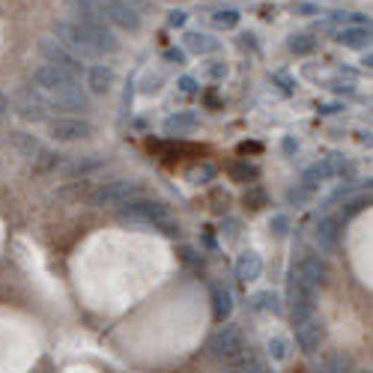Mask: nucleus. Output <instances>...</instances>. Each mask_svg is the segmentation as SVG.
Wrapping results in <instances>:
<instances>
[{"label": "nucleus", "instance_id": "nucleus-1", "mask_svg": "<svg viewBox=\"0 0 373 373\" xmlns=\"http://www.w3.org/2000/svg\"><path fill=\"white\" fill-rule=\"evenodd\" d=\"M54 39L75 57H108L120 51V39L108 24H84L78 18H57Z\"/></svg>", "mask_w": 373, "mask_h": 373}, {"label": "nucleus", "instance_id": "nucleus-2", "mask_svg": "<svg viewBox=\"0 0 373 373\" xmlns=\"http://www.w3.org/2000/svg\"><path fill=\"white\" fill-rule=\"evenodd\" d=\"M120 218H129V221H141V224H149V227L161 230L165 236H179V224L170 218L167 206L158 203V201H129L120 206Z\"/></svg>", "mask_w": 373, "mask_h": 373}, {"label": "nucleus", "instance_id": "nucleus-3", "mask_svg": "<svg viewBox=\"0 0 373 373\" xmlns=\"http://www.w3.org/2000/svg\"><path fill=\"white\" fill-rule=\"evenodd\" d=\"M326 281H329V266L322 263L320 257H305V260H298V266L293 269L290 290L317 296L320 287H326Z\"/></svg>", "mask_w": 373, "mask_h": 373}, {"label": "nucleus", "instance_id": "nucleus-4", "mask_svg": "<svg viewBox=\"0 0 373 373\" xmlns=\"http://www.w3.org/2000/svg\"><path fill=\"white\" fill-rule=\"evenodd\" d=\"M102 6V18L105 24H114L120 30H129V33H138L141 24H144V15L138 6H132L129 0H99Z\"/></svg>", "mask_w": 373, "mask_h": 373}, {"label": "nucleus", "instance_id": "nucleus-5", "mask_svg": "<svg viewBox=\"0 0 373 373\" xmlns=\"http://www.w3.org/2000/svg\"><path fill=\"white\" fill-rule=\"evenodd\" d=\"M138 197V182L132 179H110V182H102L96 185L90 191V203L93 206H122Z\"/></svg>", "mask_w": 373, "mask_h": 373}, {"label": "nucleus", "instance_id": "nucleus-6", "mask_svg": "<svg viewBox=\"0 0 373 373\" xmlns=\"http://www.w3.org/2000/svg\"><path fill=\"white\" fill-rule=\"evenodd\" d=\"M39 54L45 57V63H51V66H57V69L69 72L72 78H81V75H87V66L81 63V57H75L69 48H63L57 39H51V36L39 42Z\"/></svg>", "mask_w": 373, "mask_h": 373}, {"label": "nucleus", "instance_id": "nucleus-7", "mask_svg": "<svg viewBox=\"0 0 373 373\" xmlns=\"http://www.w3.org/2000/svg\"><path fill=\"white\" fill-rule=\"evenodd\" d=\"M48 134L57 144H75V141L93 138V126L81 117H57V120H48Z\"/></svg>", "mask_w": 373, "mask_h": 373}, {"label": "nucleus", "instance_id": "nucleus-8", "mask_svg": "<svg viewBox=\"0 0 373 373\" xmlns=\"http://www.w3.org/2000/svg\"><path fill=\"white\" fill-rule=\"evenodd\" d=\"M12 105H15V114L30 120V122H48V99H42V93L36 90V87H27V90H18L15 99H12Z\"/></svg>", "mask_w": 373, "mask_h": 373}, {"label": "nucleus", "instance_id": "nucleus-9", "mask_svg": "<svg viewBox=\"0 0 373 373\" xmlns=\"http://www.w3.org/2000/svg\"><path fill=\"white\" fill-rule=\"evenodd\" d=\"M239 350H245V341H242V331L233 329V326H221V329L213 334V338H209V343H206V353L213 355L218 365L224 362V358L236 355Z\"/></svg>", "mask_w": 373, "mask_h": 373}, {"label": "nucleus", "instance_id": "nucleus-10", "mask_svg": "<svg viewBox=\"0 0 373 373\" xmlns=\"http://www.w3.org/2000/svg\"><path fill=\"white\" fill-rule=\"evenodd\" d=\"M72 84H78V78H72L69 72L57 69L51 63H42V66L33 69V87L39 93H60V90H66V87H72Z\"/></svg>", "mask_w": 373, "mask_h": 373}, {"label": "nucleus", "instance_id": "nucleus-11", "mask_svg": "<svg viewBox=\"0 0 373 373\" xmlns=\"http://www.w3.org/2000/svg\"><path fill=\"white\" fill-rule=\"evenodd\" d=\"M322 341H326V326H322L317 317L305 320L302 326L296 329V343H298V350L308 353V355H314L320 346H322Z\"/></svg>", "mask_w": 373, "mask_h": 373}, {"label": "nucleus", "instance_id": "nucleus-12", "mask_svg": "<svg viewBox=\"0 0 373 373\" xmlns=\"http://www.w3.org/2000/svg\"><path fill=\"white\" fill-rule=\"evenodd\" d=\"M341 218L338 215H326L320 224H317V233H314V239H317V248L322 254H331L334 248H338V242H341Z\"/></svg>", "mask_w": 373, "mask_h": 373}, {"label": "nucleus", "instance_id": "nucleus-13", "mask_svg": "<svg viewBox=\"0 0 373 373\" xmlns=\"http://www.w3.org/2000/svg\"><path fill=\"white\" fill-rule=\"evenodd\" d=\"M51 108H60V110H87L90 108V96L81 90V84H72L66 90L60 93H51Z\"/></svg>", "mask_w": 373, "mask_h": 373}, {"label": "nucleus", "instance_id": "nucleus-14", "mask_svg": "<svg viewBox=\"0 0 373 373\" xmlns=\"http://www.w3.org/2000/svg\"><path fill=\"white\" fill-rule=\"evenodd\" d=\"M233 272L242 284H251V281H257L260 275H263V257H260L257 251H242L239 257H236Z\"/></svg>", "mask_w": 373, "mask_h": 373}, {"label": "nucleus", "instance_id": "nucleus-15", "mask_svg": "<svg viewBox=\"0 0 373 373\" xmlns=\"http://www.w3.org/2000/svg\"><path fill=\"white\" fill-rule=\"evenodd\" d=\"M117 81V75L110 66L105 63H99V66H90L87 69V87H90V93L93 96H108L110 93V87H114Z\"/></svg>", "mask_w": 373, "mask_h": 373}, {"label": "nucleus", "instance_id": "nucleus-16", "mask_svg": "<svg viewBox=\"0 0 373 373\" xmlns=\"http://www.w3.org/2000/svg\"><path fill=\"white\" fill-rule=\"evenodd\" d=\"M314 314H317V302H314V296L290 290V317H293L296 326H302V322H305V320H310Z\"/></svg>", "mask_w": 373, "mask_h": 373}, {"label": "nucleus", "instance_id": "nucleus-17", "mask_svg": "<svg viewBox=\"0 0 373 373\" xmlns=\"http://www.w3.org/2000/svg\"><path fill=\"white\" fill-rule=\"evenodd\" d=\"M233 314V296L224 284H213V320L218 322H227Z\"/></svg>", "mask_w": 373, "mask_h": 373}, {"label": "nucleus", "instance_id": "nucleus-18", "mask_svg": "<svg viewBox=\"0 0 373 373\" xmlns=\"http://www.w3.org/2000/svg\"><path fill=\"white\" fill-rule=\"evenodd\" d=\"M338 42L343 48H353V51H365V48H370V27H343L338 33Z\"/></svg>", "mask_w": 373, "mask_h": 373}, {"label": "nucleus", "instance_id": "nucleus-19", "mask_svg": "<svg viewBox=\"0 0 373 373\" xmlns=\"http://www.w3.org/2000/svg\"><path fill=\"white\" fill-rule=\"evenodd\" d=\"M197 126V114H191V110H179V114H170L165 120V132L167 134H185L191 132Z\"/></svg>", "mask_w": 373, "mask_h": 373}, {"label": "nucleus", "instance_id": "nucleus-20", "mask_svg": "<svg viewBox=\"0 0 373 373\" xmlns=\"http://www.w3.org/2000/svg\"><path fill=\"white\" fill-rule=\"evenodd\" d=\"M185 45H189V51H194V54H213L218 48V39H213V36H206L201 30H191V33H185Z\"/></svg>", "mask_w": 373, "mask_h": 373}, {"label": "nucleus", "instance_id": "nucleus-21", "mask_svg": "<svg viewBox=\"0 0 373 373\" xmlns=\"http://www.w3.org/2000/svg\"><path fill=\"white\" fill-rule=\"evenodd\" d=\"M12 144H15L18 149H21V153L24 156H27V158H33V156H45V149H42V144L39 141H36L33 138V134H24V132H15V134H12Z\"/></svg>", "mask_w": 373, "mask_h": 373}, {"label": "nucleus", "instance_id": "nucleus-22", "mask_svg": "<svg viewBox=\"0 0 373 373\" xmlns=\"http://www.w3.org/2000/svg\"><path fill=\"white\" fill-rule=\"evenodd\" d=\"M290 51H293L296 57H308V54H314V51H317V39H314V36H308V33L290 36Z\"/></svg>", "mask_w": 373, "mask_h": 373}, {"label": "nucleus", "instance_id": "nucleus-23", "mask_svg": "<svg viewBox=\"0 0 373 373\" xmlns=\"http://www.w3.org/2000/svg\"><path fill=\"white\" fill-rule=\"evenodd\" d=\"M102 165H105V158H99V156H84V158H72L66 170L72 173V177H78V173H90V170L102 167Z\"/></svg>", "mask_w": 373, "mask_h": 373}, {"label": "nucleus", "instance_id": "nucleus-24", "mask_svg": "<svg viewBox=\"0 0 373 373\" xmlns=\"http://www.w3.org/2000/svg\"><path fill=\"white\" fill-rule=\"evenodd\" d=\"M239 9H215L213 12V24H215V27H221V30H233L236 27V24H239Z\"/></svg>", "mask_w": 373, "mask_h": 373}, {"label": "nucleus", "instance_id": "nucleus-25", "mask_svg": "<svg viewBox=\"0 0 373 373\" xmlns=\"http://www.w3.org/2000/svg\"><path fill=\"white\" fill-rule=\"evenodd\" d=\"M322 373H350V358L343 353H329L322 358Z\"/></svg>", "mask_w": 373, "mask_h": 373}, {"label": "nucleus", "instance_id": "nucleus-26", "mask_svg": "<svg viewBox=\"0 0 373 373\" xmlns=\"http://www.w3.org/2000/svg\"><path fill=\"white\" fill-rule=\"evenodd\" d=\"M310 197H314V189L305 185V182H298V185H293V189L287 191V203L290 206H308Z\"/></svg>", "mask_w": 373, "mask_h": 373}, {"label": "nucleus", "instance_id": "nucleus-27", "mask_svg": "<svg viewBox=\"0 0 373 373\" xmlns=\"http://www.w3.org/2000/svg\"><path fill=\"white\" fill-rule=\"evenodd\" d=\"M254 308L272 310V314H281V298L275 293H260V296H254Z\"/></svg>", "mask_w": 373, "mask_h": 373}, {"label": "nucleus", "instance_id": "nucleus-28", "mask_svg": "<svg viewBox=\"0 0 373 373\" xmlns=\"http://www.w3.org/2000/svg\"><path fill=\"white\" fill-rule=\"evenodd\" d=\"M230 177H233L236 182H248V179H257V177H260V170H257L254 165H248V161H239V165H233Z\"/></svg>", "mask_w": 373, "mask_h": 373}, {"label": "nucleus", "instance_id": "nucleus-29", "mask_svg": "<svg viewBox=\"0 0 373 373\" xmlns=\"http://www.w3.org/2000/svg\"><path fill=\"white\" fill-rule=\"evenodd\" d=\"M269 355L275 358V362H284V358L290 355V343H287V338H272V341H269Z\"/></svg>", "mask_w": 373, "mask_h": 373}, {"label": "nucleus", "instance_id": "nucleus-30", "mask_svg": "<svg viewBox=\"0 0 373 373\" xmlns=\"http://www.w3.org/2000/svg\"><path fill=\"white\" fill-rule=\"evenodd\" d=\"M213 177H215V167H213V165H201V167H194V170L189 173V179H191L194 185H206Z\"/></svg>", "mask_w": 373, "mask_h": 373}, {"label": "nucleus", "instance_id": "nucleus-31", "mask_svg": "<svg viewBox=\"0 0 373 373\" xmlns=\"http://www.w3.org/2000/svg\"><path fill=\"white\" fill-rule=\"evenodd\" d=\"M367 203H370V197H358V201H350V203H346V209L341 213V224H343V221H350L353 215H358Z\"/></svg>", "mask_w": 373, "mask_h": 373}, {"label": "nucleus", "instance_id": "nucleus-32", "mask_svg": "<svg viewBox=\"0 0 373 373\" xmlns=\"http://www.w3.org/2000/svg\"><path fill=\"white\" fill-rule=\"evenodd\" d=\"M245 206L248 209H263L266 206V194H263V189H251L245 194Z\"/></svg>", "mask_w": 373, "mask_h": 373}, {"label": "nucleus", "instance_id": "nucleus-33", "mask_svg": "<svg viewBox=\"0 0 373 373\" xmlns=\"http://www.w3.org/2000/svg\"><path fill=\"white\" fill-rule=\"evenodd\" d=\"M185 21H189V12H185V9H170L167 12V24H170V27H185Z\"/></svg>", "mask_w": 373, "mask_h": 373}, {"label": "nucleus", "instance_id": "nucleus-34", "mask_svg": "<svg viewBox=\"0 0 373 373\" xmlns=\"http://www.w3.org/2000/svg\"><path fill=\"white\" fill-rule=\"evenodd\" d=\"M272 230H275V236H287L290 233V218L287 215H275V218H272Z\"/></svg>", "mask_w": 373, "mask_h": 373}, {"label": "nucleus", "instance_id": "nucleus-35", "mask_svg": "<svg viewBox=\"0 0 373 373\" xmlns=\"http://www.w3.org/2000/svg\"><path fill=\"white\" fill-rule=\"evenodd\" d=\"M165 60H167V63H173V66H182L185 63V51H182V48H167Z\"/></svg>", "mask_w": 373, "mask_h": 373}, {"label": "nucleus", "instance_id": "nucleus-36", "mask_svg": "<svg viewBox=\"0 0 373 373\" xmlns=\"http://www.w3.org/2000/svg\"><path fill=\"white\" fill-rule=\"evenodd\" d=\"M179 90L182 93H197V81L189 78V75H182V78H179Z\"/></svg>", "mask_w": 373, "mask_h": 373}, {"label": "nucleus", "instance_id": "nucleus-37", "mask_svg": "<svg viewBox=\"0 0 373 373\" xmlns=\"http://www.w3.org/2000/svg\"><path fill=\"white\" fill-rule=\"evenodd\" d=\"M236 236H239V221H227V239H236Z\"/></svg>", "mask_w": 373, "mask_h": 373}, {"label": "nucleus", "instance_id": "nucleus-38", "mask_svg": "<svg viewBox=\"0 0 373 373\" xmlns=\"http://www.w3.org/2000/svg\"><path fill=\"white\" fill-rule=\"evenodd\" d=\"M209 75H213V78H221V75H227V66H213V69H209Z\"/></svg>", "mask_w": 373, "mask_h": 373}, {"label": "nucleus", "instance_id": "nucleus-39", "mask_svg": "<svg viewBox=\"0 0 373 373\" xmlns=\"http://www.w3.org/2000/svg\"><path fill=\"white\" fill-rule=\"evenodd\" d=\"M284 149H287V153H296V149H298V144H296L293 138H287V141H284Z\"/></svg>", "mask_w": 373, "mask_h": 373}, {"label": "nucleus", "instance_id": "nucleus-40", "mask_svg": "<svg viewBox=\"0 0 373 373\" xmlns=\"http://www.w3.org/2000/svg\"><path fill=\"white\" fill-rule=\"evenodd\" d=\"M6 110H9V102H6V96H4V93H0V117H4V114H6Z\"/></svg>", "mask_w": 373, "mask_h": 373}, {"label": "nucleus", "instance_id": "nucleus-41", "mask_svg": "<svg viewBox=\"0 0 373 373\" xmlns=\"http://www.w3.org/2000/svg\"><path fill=\"white\" fill-rule=\"evenodd\" d=\"M129 4H132V6H138V9H144V6H146V0H129Z\"/></svg>", "mask_w": 373, "mask_h": 373}, {"label": "nucleus", "instance_id": "nucleus-42", "mask_svg": "<svg viewBox=\"0 0 373 373\" xmlns=\"http://www.w3.org/2000/svg\"><path fill=\"white\" fill-rule=\"evenodd\" d=\"M358 373H370V370H358Z\"/></svg>", "mask_w": 373, "mask_h": 373}]
</instances>
